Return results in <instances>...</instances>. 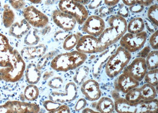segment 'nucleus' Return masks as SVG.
Masks as SVG:
<instances>
[{
  "mask_svg": "<svg viewBox=\"0 0 158 113\" xmlns=\"http://www.w3.org/2000/svg\"><path fill=\"white\" fill-rule=\"evenodd\" d=\"M106 22L108 27L98 38L102 52L117 43L127 30V23L126 19L119 15H112L108 17Z\"/></svg>",
  "mask_w": 158,
  "mask_h": 113,
  "instance_id": "f257e3e1",
  "label": "nucleus"
},
{
  "mask_svg": "<svg viewBox=\"0 0 158 113\" xmlns=\"http://www.w3.org/2000/svg\"><path fill=\"white\" fill-rule=\"evenodd\" d=\"M87 59L85 54L77 50L73 51L56 56L51 62L50 66L56 71L67 72L80 67Z\"/></svg>",
  "mask_w": 158,
  "mask_h": 113,
  "instance_id": "f03ea898",
  "label": "nucleus"
},
{
  "mask_svg": "<svg viewBox=\"0 0 158 113\" xmlns=\"http://www.w3.org/2000/svg\"><path fill=\"white\" fill-rule=\"evenodd\" d=\"M114 105L115 111L119 113H155L158 111V101L155 98L132 103L119 97L115 100Z\"/></svg>",
  "mask_w": 158,
  "mask_h": 113,
  "instance_id": "7ed1b4c3",
  "label": "nucleus"
},
{
  "mask_svg": "<svg viewBox=\"0 0 158 113\" xmlns=\"http://www.w3.org/2000/svg\"><path fill=\"white\" fill-rule=\"evenodd\" d=\"M25 68L23 58L17 50H14L9 66L0 69V81L16 82L22 78Z\"/></svg>",
  "mask_w": 158,
  "mask_h": 113,
  "instance_id": "20e7f679",
  "label": "nucleus"
},
{
  "mask_svg": "<svg viewBox=\"0 0 158 113\" xmlns=\"http://www.w3.org/2000/svg\"><path fill=\"white\" fill-rule=\"evenodd\" d=\"M131 57L130 52L122 46H119L107 61L105 67L107 76L111 78L116 77L125 68Z\"/></svg>",
  "mask_w": 158,
  "mask_h": 113,
  "instance_id": "39448f33",
  "label": "nucleus"
},
{
  "mask_svg": "<svg viewBox=\"0 0 158 113\" xmlns=\"http://www.w3.org/2000/svg\"><path fill=\"white\" fill-rule=\"evenodd\" d=\"M91 0H60L59 10L73 16L80 25H82L89 17V12L85 5Z\"/></svg>",
  "mask_w": 158,
  "mask_h": 113,
  "instance_id": "423d86ee",
  "label": "nucleus"
},
{
  "mask_svg": "<svg viewBox=\"0 0 158 113\" xmlns=\"http://www.w3.org/2000/svg\"><path fill=\"white\" fill-rule=\"evenodd\" d=\"M147 39V33L144 31L137 33H128L121 38L120 44L130 53H135L143 47Z\"/></svg>",
  "mask_w": 158,
  "mask_h": 113,
  "instance_id": "0eeeda50",
  "label": "nucleus"
},
{
  "mask_svg": "<svg viewBox=\"0 0 158 113\" xmlns=\"http://www.w3.org/2000/svg\"><path fill=\"white\" fill-rule=\"evenodd\" d=\"M157 95L156 89L154 87L148 83H146L139 87H135L126 93L125 99L134 103L141 100L149 101L156 98Z\"/></svg>",
  "mask_w": 158,
  "mask_h": 113,
  "instance_id": "6e6552de",
  "label": "nucleus"
},
{
  "mask_svg": "<svg viewBox=\"0 0 158 113\" xmlns=\"http://www.w3.org/2000/svg\"><path fill=\"white\" fill-rule=\"evenodd\" d=\"M40 111V108L37 104L25 102L8 101L0 106V113H37Z\"/></svg>",
  "mask_w": 158,
  "mask_h": 113,
  "instance_id": "1a4fd4ad",
  "label": "nucleus"
},
{
  "mask_svg": "<svg viewBox=\"0 0 158 113\" xmlns=\"http://www.w3.org/2000/svg\"><path fill=\"white\" fill-rule=\"evenodd\" d=\"M23 15L25 20L35 28H44L49 23L47 15L33 6L25 8L23 11Z\"/></svg>",
  "mask_w": 158,
  "mask_h": 113,
  "instance_id": "9d476101",
  "label": "nucleus"
},
{
  "mask_svg": "<svg viewBox=\"0 0 158 113\" xmlns=\"http://www.w3.org/2000/svg\"><path fill=\"white\" fill-rule=\"evenodd\" d=\"M105 29V23L103 19L98 15H92L88 17L82 24L83 32L98 37Z\"/></svg>",
  "mask_w": 158,
  "mask_h": 113,
  "instance_id": "9b49d317",
  "label": "nucleus"
},
{
  "mask_svg": "<svg viewBox=\"0 0 158 113\" xmlns=\"http://www.w3.org/2000/svg\"><path fill=\"white\" fill-rule=\"evenodd\" d=\"M147 70L146 59L139 57L134 59L130 64L125 67L123 73L140 82L144 77Z\"/></svg>",
  "mask_w": 158,
  "mask_h": 113,
  "instance_id": "f8f14e48",
  "label": "nucleus"
},
{
  "mask_svg": "<svg viewBox=\"0 0 158 113\" xmlns=\"http://www.w3.org/2000/svg\"><path fill=\"white\" fill-rule=\"evenodd\" d=\"M76 46L78 51L85 54L101 53L98 38L91 35L81 36Z\"/></svg>",
  "mask_w": 158,
  "mask_h": 113,
  "instance_id": "ddd939ff",
  "label": "nucleus"
},
{
  "mask_svg": "<svg viewBox=\"0 0 158 113\" xmlns=\"http://www.w3.org/2000/svg\"><path fill=\"white\" fill-rule=\"evenodd\" d=\"M52 17L57 26L66 32H70L74 29L77 22L76 19L60 10H55L52 14Z\"/></svg>",
  "mask_w": 158,
  "mask_h": 113,
  "instance_id": "4468645a",
  "label": "nucleus"
},
{
  "mask_svg": "<svg viewBox=\"0 0 158 113\" xmlns=\"http://www.w3.org/2000/svg\"><path fill=\"white\" fill-rule=\"evenodd\" d=\"M77 90L75 83L70 82L66 85L63 92H52L49 95V99L60 103L71 102L77 98Z\"/></svg>",
  "mask_w": 158,
  "mask_h": 113,
  "instance_id": "2eb2a0df",
  "label": "nucleus"
},
{
  "mask_svg": "<svg viewBox=\"0 0 158 113\" xmlns=\"http://www.w3.org/2000/svg\"><path fill=\"white\" fill-rule=\"evenodd\" d=\"M81 90L87 99L91 101H97L100 98L102 95V92L98 83L91 79L83 83Z\"/></svg>",
  "mask_w": 158,
  "mask_h": 113,
  "instance_id": "dca6fc26",
  "label": "nucleus"
},
{
  "mask_svg": "<svg viewBox=\"0 0 158 113\" xmlns=\"http://www.w3.org/2000/svg\"><path fill=\"white\" fill-rule=\"evenodd\" d=\"M13 48L5 35L0 33V66L6 67L9 65Z\"/></svg>",
  "mask_w": 158,
  "mask_h": 113,
  "instance_id": "f3484780",
  "label": "nucleus"
},
{
  "mask_svg": "<svg viewBox=\"0 0 158 113\" xmlns=\"http://www.w3.org/2000/svg\"><path fill=\"white\" fill-rule=\"evenodd\" d=\"M139 82L130 76L123 73L117 78L115 86L116 89L126 94L132 89L138 87Z\"/></svg>",
  "mask_w": 158,
  "mask_h": 113,
  "instance_id": "a211bd4d",
  "label": "nucleus"
},
{
  "mask_svg": "<svg viewBox=\"0 0 158 113\" xmlns=\"http://www.w3.org/2000/svg\"><path fill=\"white\" fill-rule=\"evenodd\" d=\"M46 46L43 44H40L36 46H31L24 47L21 50L22 57L26 60L40 58L46 53Z\"/></svg>",
  "mask_w": 158,
  "mask_h": 113,
  "instance_id": "6ab92c4d",
  "label": "nucleus"
},
{
  "mask_svg": "<svg viewBox=\"0 0 158 113\" xmlns=\"http://www.w3.org/2000/svg\"><path fill=\"white\" fill-rule=\"evenodd\" d=\"M10 28V34L14 37L20 39L27 33L31 27L29 23L24 19L21 20L20 23H14Z\"/></svg>",
  "mask_w": 158,
  "mask_h": 113,
  "instance_id": "aec40b11",
  "label": "nucleus"
},
{
  "mask_svg": "<svg viewBox=\"0 0 158 113\" xmlns=\"http://www.w3.org/2000/svg\"><path fill=\"white\" fill-rule=\"evenodd\" d=\"M41 77V73L36 65L33 63L28 65L25 73V77L29 84H36L39 82Z\"/></svg>",
  "mask_w": 158,
  "mask_h": 113,
  "instance_id": "412c9836",
  "label": "nucleus"
},
{
  "mask_svg": "<svg viewBox=\"0 0 158 113\" xmlns=\"http://www.w3.org/2000/svg\"><path fill=\"white\" fill-rule=\"evenodd\" d=\"M96 109L98 112L101 113H112L115 109V105L110 98L103 97L100 99L97 103Z\"/></svg>",
  "mask_w": 158,
  "mask_h": 113,
  "instance_id": "4be33fe9",
  "label": "nucleus"
},
{
  "mask_svg": "<svg viewBox=\"0 0 158 113\" xmlns=\"http://www.w3.org/2000/svg\"><path fill=\"white\" fill-rule=\"evenodd\" d=\"M145 28V23L142 18L135 17L132 18L128 23L127 30L128 33H137L143 32Z\"/></svg>",
  "mask_w": 158,
  "mask_h": 113,
  "instance_id": "5701e85b",
  "label": "nucleus"
},
{
  "mask_svg": "<svg viewBox=\"0 0 158 113\" xmlns=\"http://www.w3.org/2000/svg\"><path fill=\"white\" fill-rule=\"evenodd\" d=\"M15 18V14L9 6L8 5H4L2 20L3 24L6 28L10 27L14 23Z\"/></svg>",
  "mask_w": 158,
  "mask_h": 113,
  "instance_id": "b1692460",
  "label": "nucleus"
},
{
  "mask_svg": "<svg viewBox=\"0 0 158 113\" xmlns=\"http://www.w3.org/2000/svg\"><path fill=\"white\" fill-rule=\"evenodd\" d=\"M81 36L80 33L72 34L68 35L65 39L63 43V49L67 51L71 50L77 46L79 39Z\"/></svg>",
  "mask_w": 158,
  "mask_h": 113,
  "instance_id": "393cba45",
  "label": "nucleus"
},
{
  "mask_svg": "<svg viewBox=\"0 0 158 113\" xmlns=\"http://www.w3.org/2000/svg\"><path fill=\"white\" fill-rule=\"evenodd\" d=\"M39 95V90L37 86L34 84H30L25 89L24 97L29 101H33L37 99Z\"/></svg>",
  "mask_w": 158,
  "mask_h": 113,
  "instance_id": "a878e982",
  "label": "nucleus"
},
{
  "mask_svg": "<svg viewBox=\"0 0 158 113\" xmlns=\"http://www.w3.org/2000/svg\"><path fill=\"white\" fill-rule=\"evenodd\" d=\"M40 41V38L37 35V30L36 28L31 29L25 36L24 42L29 46L37 44Z\"/></svg>",
  "mask_w": 158,
  "mask_h": 113,
  "instance_id": "bb28decb",
  "label": "nucleus"
},
{
  "mask_svg": "<svg viewBox=\"0 0 158 113\" xmlns=\"http://www.w3.org/2000/svg\"><path fill=\"white\" fill-rule=\"evenodd\" d=\"M158 51L157 50L151 52L147 56L146 60L148 70H153L158 68Z\"/></svg>",
  "mask_w": 158,
  "mask_h": 113,
  "instance_id": "cd10ccee",
  "label": "nucleus"
},
{
  "mask_svg": "<svg viewBox=\"0 0 158 113\" xmlns=\"http://www.w3.org/2000/svg\"><path fill=\"white\" fill-rule=\"evenodd\" d=\"M158 69L149 70L144 76L145 81L150 85L156 87L158 84Z\"/></svg>",
  "mask_w": 158,
  "mask_h": 113,
  "instance_id": "c85d7f7f",
  "label": "nucleus"
},
{
  "mask_svg": "<svg viewBox=\"0 0 158 113\" xmlns=\"http://www.w3.org/2000/svg\"><path fill=\"white\" fill-rule=\"evenodd\" d=\"M89 69L86 66H82L77 69L75 76L74 77V81L80 84L88 75Z\"/></svg>",
  "mask_w": 158,
  "mask_h": 113,
  "instance_id": "c756f323",
  "label": "nucleus"
},
{
  "mask_svg": "<svg viewBox=\"0 0 158 113\" xmlns=\"http://www.w3.org/2000/svg\"><path fill=\"white\" fill-rule=\"evenodd\" d=\"M158 5L157 4H154L151 5L148 11V19L153 24L158 26Z\"/></svg>",
  "mask_w": 158,
  "mask_h": 113,
  "instance_id": "7c9ffc66",
  "label": "nucleus"
},
{
  "mask_svg": "<svg viewBox=\"0 0 158 113\" xmlns=\"http://www.w3.org/2000/svg\"><path fill=\"white\" fill-rule=\"evenodd\" d=\"M153 1L154 0H122L124 4L127 6L129 7L136 4L148 7L150 6Z\"/></svg>",
  "mask_w": 158,
  "mask_h": 113,
  "instance_id": "2f4dec72",
  "label": "nucleus"
},
{
  "mask_svg": "<svg viewBox=\"0 0 158 113\" xmlns=\"http://www.w3.org/2000/svg\"><path fill=\"white\" fill-rule=\"evenodd\" d=\"M56 53L55 51H52L45 55L44 56L42 57L38 63L37 67L40 70L42 69L44 66L46 65V63L49 60L52 59V58L54 56Z\"/></svg>",
  "mask_w": 158,
  "mask_h": 113,
  "instance_id": "473e14b6",
  "label": "nucleus"
},
{
  "mask_svg": "<svg viewBox=\"0 0 158 113\" xmlns=\"http://www.w3.org/2000/svg\"><path fill=\"white\" fill-rule=\"evenodd\" d=\"M42 104L45 108L49 112L57 109L61 105L60 102H56L50 100L49 101H43Z\"/></svg>",
  "mask_w": 158,
  "mask_h": 113,
  "instance_id": "72a5a7b5",
  "label": "nucleus"
},
{
  "mask_svg": "<svg viewBox=\"0 0 158 113\" xmlns=\"http://www.w3.org/2000/svg\"><path fill=\"white\" fill-rule=\"evenodd\" d=\"M63 83V80L61 77H55L49 81L48 85L52 89H58L61 87Z\"/></svg>",
  "mask_w": 158,
  "mask_h": 113,
  "instance_id": "f704fd0d",
  "label": "nucleus"
},
{
  "mask_svg": "<svg viewBox=\"0 0 158 113\" xmlns=\"http://www.w3.org/2000/svg\"><path fill=\"white\" fill-rule=\"evenodd\" d=\"M9 2L11 6L16 10L22 9L25 6L24 0H9Z\"/></svg>",
  "mask_w": 158,
  "mask_h": 113,
  "instance_id": "c9c22d12",
  "label": "nucleus"
},
{
  "mask_svg": "<svg viewBox=\"0 0 158 113\" xmlns=\"http://www.w3.org/2000/svg\"><path fill=\"white\" fill-rule=\"evenodd\" d=\"M149 43L152 49L157 50L158 49V31L156 30L151 36Z\"/></svg>",
  "mask_w": 158,
  "mask_h": 113,
  "instance_id": "e433bc0d",
  "label": "nucleus"
},
{
  "mask_svg": "<svg viewBox=\"0 0 158 113\" xmlns=\"http://www.w3.org/2000/svg\"><path fill=\"white\" fill-rule=\"evenodd\" d=\"M69 32L65 31H59L55 33L54 38L55 40L58 41L60 40H63L65 39L69 35Z\"/></svg>",
  "mask_w": 158,
  "mask_h": 113,
  "instance_id": "4c0bfd02",
  "label": "nucleus"
},
{
  "mask_svg": "<svg viewBox=\"0 0 158 113\" xmlns=\"http://www.w3.org/2000/svg\"><path fill=\"white\" fill-rule=\"evenodd\" d=\"M144 7V6L143 5L136 4V5L130 6L128 9L132 13H138L142 12L143 11Z\"/></svg>",
  "mask_w": 158,
  "mask_h": 113,
  "instance_id": "58836bf2",
  "label": "nucleus"
},
{
  "mask_svg": "<svg viewBox=\"0 0 158 113\" xmlns=\"http://www.w3.org/2000/svg\"><path fill=\"white\" fill-rule=\"evenodd\" d=\"M86 105L87 101L85 99L80 98L76 104L75 106V110L76 111H81V110L85 108Z\"/></svg>",
  "mask_w": 158,
  "mask_h": 113,
  "instance_id": "ea45409f",
  "label": "nucleus"
},
{
  "mask_svg": "<svg viewBox=\"0 0 158 113\" xmlns=\"http://www.w3.org/2000/svg\"><path fill=\"white\" fill-rule=\"evenodd\" d=\"M70 108L66 105H60L58 108L55 111H49L50 113H70Z\"/></svg>",
  "mask_w": 158,
  "mask_h": 113,
  "instance_id": "a19ab883",
  "label": "nucleus"
},
{
  "mask_svg": "<svg viewBox=\"0 0 158 113\" xmlns=\"http://www.w3.org/2000/svg\"><path fill=\"white\" fill-rule=\"evenodd\" d=\"M129 11L128 8L126 6H123L118 10V15L124 18L128 17L129 15Z\"/></svg>",
  "mask_w": 158,
  "mask_h": 113,
  "instance_id": "79ce46f5",
  "label": "nucleus"
},
{
  "mask_svg": "<svg viewBox=\"0 0 158 113\" xmlns=\"http://www.w3.org/2000/svg\"><path fill=\"white\" fill-rule=\"evenodd\" d=\"M102 0H92L88 4L89 9L93 10L98 8L101 5Z\"/></svg>",
  "mask_w": 158,
  "mask_h": 113,
  "instance_id": "37998d69",
  "label": "nucleus"
},
{
  "mask_svg": "<svg viewBox=\"0 0 158 113\" xmlns=\"http://www.w3.org/2000/svg\"><path fill=\"white\" fill-rule=\"evenodd\" d=\"M145 25L146 26L148 30L151 33H153L156 31V29H157V26L153 23L151 22L150 20H146V22H145Z\"/></svg>",
  "mask_w": 158,
  "mask_h": 113,
  "instance_id": "c03bdc74",
  "label": "nucleus"
},
{
  "mask_svg": "<svg viewBox=\"0 0 158 113\" xmlns=\"http://www.w3.org/2000/svg\"><path fill=\"white\" fill-rule=\"evenodd\" d=\"M151 49L149 46H146L144 49H142L139 53H138V56L139 57H142L144 58L147 57L150 53Z\"/></svg>",
  "mask_w": 158,
  "mask_h": 113,
  "instance_id": "a18cd8bd",
  "label": "nucleus"
},
{
  "mask_svg": "<svg viewBox=\"0 0 158 113\" xmlns=\"http://www.w3.org/2000/svg\"><path fill=\"white\" fill-rule=\"evenodd\" d=\"M98 12L101 17H105L109 13V10L106 7H102L99 9Z\"/></svg>",
  "mask_w": 158,
  "mask_h": 113,
  "instance_id": "49530a36",
  "label": "nucleus"
},
{
  "mask_svg": "<svg viewBox=\"0 0 158 113\" xmlns=\"http://www.w3.org/2000/svg\"><path fill=\"white\" fill-rule=\"evenodd\" d=\"M120 0H104V2L107 6H115L119 2Z\"/></svg>",
  "mask_w": 158,
  "mask_h": 113,
  "instance_id": "de8ad7c7",
  "label": "nucleus"
},
{
  "mask_svg": "<svg viewBox=\"0 0 158 113\" xmlns=\"http://www.w3.org/2000/svg\"><path fill=\"white\" fill-rule=\"evenodd\" d=\"M53 75V72H46L44 75L43 76V78L45 80H47L49 77H52Z\"/></svg>",
  "mask_w": 158,
  "mask_h": 113,
  "instance_id": "09e8293b",
  "label": "nucleus"
},
{
  "mask_svg": "<svg viewBox=\"0 0 158 113\" xmlns=\"http://www.w3.org/2000/svg\"><path fill=\"white\" fill-rule=\"evenodd\" d=\"M41 31V33L43 35H45L46 33L49 32V31H50L51 29V28L49 26H46Z\"/></svg>",
  "mask_w": 158,
  "mask_h": 113,
  "instance_id": "8fccbe9b",
  "label": "nucleus"
},
{
  "mask_svg": "<svg viewBox=\"0 0 158 113\" xmlns=\"http://www.w3.org/2000/svg\"><path fill=\"white\" fill-rule=\"evenodd\" d=\"M59 0H46L45 4L47 5H52V4L55 3V2H57Z\"/></svg>",
  "mask_w": 158,
  "mask_h": 113,
  "instance_id": "3c124183",
  "label": "nucleus"
},
{
  "mask_svg": "<svg viewBox=\"0 0 158 113\" xmlns=\"http://www.w3.org/2000/svg\"><path fill=\"white\" fill-rule=\"evenodd\" d=\"M82 113H98V111H95L89 108H86L84 109L82 111Z\"/></svg>",
  "mask_w": 158,
  "mask_h": 113,
  "instance_id": "603ef678",
  "label": "nucleus"
},
{
  "mask_svg": "<svg viewBox=\"0 0 158 113\" xmlns=\"http://www.w3.org/2000/svg\"><path fill=\"white\" fill-rule=\"evenodd\" d=\"M30 2L34 4H38L41 2L42 0H28Z\"/></svg>",
  "mask_w": 158,
  "mask_h": 113,
  "instance_id": "864d4df0",
  "label": "nucleus"
}]
</instances>
